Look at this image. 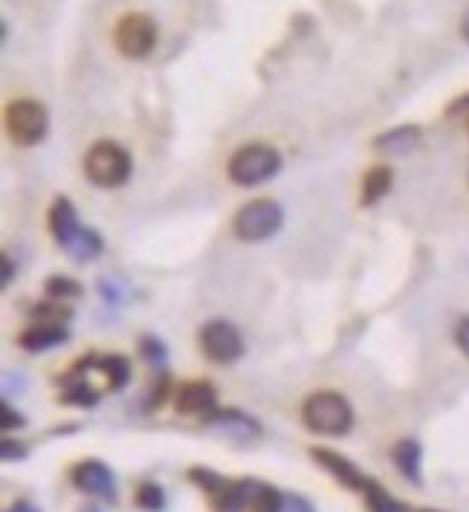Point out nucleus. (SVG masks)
<instances>
[{
  "label": "nucleus",
  "instance_id": "5701e85b",
  "mask_svg": "<svg viewBox=\"0 0 469 512\" xmlns=\"http://www.w3.org/2000/svg\"><path fill=\"white\" fill-rule=\"evenodd\" d=\"M166 492L160 484H142L137 489V507L145 512H163L166 510Z\"/></svg>",
  "mask_w": 469,
  "mask_h": 512
},
{
  "label": "nucleus",
  "instance_id": "7ed1b4c3",
  "mask_svg": "<svg viewBox=\"0 0 469 512\" xmlns=\"http://www.w3.org/2000/svg\"><path fill=\"white\" fill-rule=\"evenodd\" d=\"M84 174L99 189H116L131 177V154L116 142H96L84 157Z\"/></svg>",
  "mask_w": 469,
  "mask_h": 512
},
{
  "label": "nucleus",
  "instance_id": "423d86ee",
  "mask_svg": "<svg viewBox=\"0 0 469 512\" xmlns=\"http://www.w3.org/2000/svg\"><path fill=\"white\" fill-rule=\"evenodd\" d=\"M113 44L125 58H145L157 47V27H154V21L148 15L131 12L116 24Z\"/></svg>",
  "mask_w": 469,
  "mask_h": 512
},
{
  "label": "nucleus",
  "instance_id": "c756f323",
  "mask_svg": "<svg viewBox=\"0 0 469 512\" xmlns=\"http://www.w3.org/2000/svg\"><path fill=\"white\" fill-rule=\"evenodd\" d=\"M455 113H464V116H467V113H469V93H467V96H461L458 102H452V105H449V116H455Z\"/></svg>",
  "mask_w": 469,
  "mask_h": 512
},
{
  "label": "nucleus",
  "instance_id": "6e6552de",
  "mask_svg": "<svg viewBox=\"0 0 469 512\" xmlns=\"http://www.w3.org/2000/svg\"><path fill=\"white\" fill-rule=\"evenodd\" d=\"M203 423H206L209 432L221 434V437L235 440V443H255V440L264 437L261 423L255 417L244 414V411H238V408H218Z\"/></svg>",
  "mask_w": 469,
  "mask_h": 512
},
{
  "label": "nucleus",
  "instance_id": "f3484780",
  "mask_svg": "<svg viewBox=\"0 0 469 512\" xmlns=\"http://www.w3.org/2000/svg\"><path fill=\"white\" fill-rule=\"evenodd\" d=\"M391 168L388 165H374L365 180H362V206H374L380 197H386L388 189H391Z\"/></svg>",
  "mask_w": 469,
  "mask_h": 512
},
{
  "label": "nucleus",
  "instance_id": "b1692460",
  "mask_svg": "<svg viewBox=\"0 0 469 512\" xmlns=\"http://www.w3.org/2000/svg\"><path fill=\"white\" fill-rule=\"evenodd\" d=\"M139 351H142V359H145L148 365L166 368L168 348L163 339H157V336H142V339H139Z\"/></svg>",
  "mask_w": 469,
  "mask_h": 512
},
{
  "label": "nucleus",
  "instance_id": "0eeeda50",
  "mask_svg": "<svg viewBox=\"0 0 469 512\" xmlns=\"http://www.w3.org/2000/svg\"><path fill=\"white\" fill-rule=\"evenodd\" d=\"M200 348L203 353L218 362V365H232L244 356V339H241V330L232 322H223V319H215V322L203 324L200 330Z\"/></svg>",
  "mask_w": 469,
  "mask_h": 512
},
{
  "label": "nucleus",
  "instance_id": "a878e982",
  "mask_svg": "<svg viewBox=\"0 0 469 512\" xmlns=\"http://www.w3.org/2000/svg\"><path fill=\"white\" fill-rule=\"evenodd\" d=\"M0 458L6 460V463H12V460H27L29 449L21 443V440L3 437V440H0Z\"/></svg>",
  "mask_w": 469,
  "mask_h": 512
},
{
  "label": "nucleus",
  "instance_id": "cd10ccee",
  "mask_svg": "<svg viewBox=\"0 0 469 512\" xmlns=\"http://www.w3.org/2000/svg\"><path fill=\"white\" fill-rule=\"evenodd\" d=\"M284 512H316L302 495H284Z\"/></svg>",
  "mask_w": 469,
  "mask_h": 512
},
{
  "label": "nucleus",
  "instance_id": "473e14b6",
  "mask_svg": "<svg viewBox=\"0 0 469 512\" xmlns=\"http://www.w3.org/2000/svg\"><path fill=\"white\" fill-rule=\"evenodd\" d=\"M461 35H464V41H469V9L464 12V18H461Z\"/></svg>",
  "mask_w": 469,
  "mask_h": 512
},
{
  "label": "nucleus",
  "instance_id": "f257e3e1",
  "mask_svg": "<svg viewBox=\"0 0 469 512\" xmlns=\"http://www.w3.org/2000/svg\"><path fill=\"white\" fill-rule=\"evenodd\" d=\"M302 420L310 432L322 437H342L354 426V408L336 391H316L304 400Z\"/></svg>",
  "mask_w": 469,
  "mask_h": 512
},
{
  "label": "nucleus",
  "instance_id": "72a5a7b5",
  "mask_svg": "<svg viewBox=\"0 0 469 512\" xmlns=\"http://www.w3.org/2000/svg\"><path fill=\"white\" fill-rule=\"evenodd\" d=\"M79 512H102V510H99L96 504H84V507H82V510H79Z\"/></svg>",
  "mask_w": 469,
  "mask_h": 512
},
{
  "label": "nucleus",
  "instance_id": "4468645a",
  "mask_svg": "<svg viewBox=\"0 0 469 512\" xmlns=\"http://www.w3.org/2000/svg\"><path fill=\"white\" fill-rule=\"evenodd\" d=\"M391 460L409 484H423V446H420V440H412V437L400 440L391 452Z\"/></svg>",
  "mask_w": 469,
  "mask_h": 512
},
{
  "label": "nucleus",
  "instance_id": "bb28decb",
  "mask_svg": "<svg viewBox=\"0 0 469 512\" xmlns=\"http://www.w3.org/2000/svg\"><path fill=\"white\" fill-rule=\"evenodd\" d=\"M0 414H3V420H0V426L6 429V432H12V429H21V426H27V417L21 414V411H15L9 403H3L0 408Z\"/></svg>",
  "mask_w": 469,
  "mask_h": 512
},
{
  "label": "nucleus",
  "instance_id": "39448f33",
  "mask_svg": "<svg viewBox=\"0 0 469 512\" xmlns=\"http://www.w3.org/2000/svg\"><path fill=\"white\" fill-rule=\"evenodd\" d=\"M50 128V113L35 99L12 102L6 110V131L18 145H38Z\"/></svg>",
  "mask_w": 469,
  "mask_h": 512
},
{
  "label": "nucleus",
  "instance_id": "9d476101",
  "mask_svg": "<svg viewBox=\"0 0 469 512\" xmlns=\"http://www.w3.org/2000/svg\"><path fill=\"white\" fill-rule=\"evenodd\" d=\"M174 405L180 414H192V417H209L212 411H218V391L209 385V382H186L177 397Z\"/></svg>",
  "mask_w": 469,
  "mask_h": 512
},
{
  "label": "nucleus",
  "instance_id": "9b49d317",
  "mask_svg": "<svg viewBox=\"0 0 469 512\" xmlns=\"http://www.w3.org/2000/svg\"><path fill=\"white\" fill-rule=\"evenodd\" d=\"M310 458L316 460L328 475H333L339 484L348 486V489H354V492H362L365 484H368V478L359 472L351 460L342 458L339 452H331V449H310Z\"/></svg>",
  "mask_w": 469,
  "mask_h": 512
},
{
  "label": "nucleus",
  "instance_id": "f03ea898",
  "mask_svg": "<svg viewBox=\"0 0 469 512\" xmlns=\"http://www.w3.org/2000/svg\"><path fill=\"white\" fill-rule=\"evenodd\" d=\"M278 171H281V154L273 145H261V142L238 148L229 160V180L244 189L273 180Z\"/></svg>",
  "mask_w": 469,
  "mask_h": 512
},
{
  "label": "nucleus",
  "instance_id": "f8f14e48",
  "mask_svg": "<svg viewBox=\"0 0 469 512\" xmlns=\"http://www.w3.org/2000/svg\"><path fill=\"white\" fill-rule=\"evenodd\" d=\"M70 339V330L67 324H44V322H32L18 336V345L29 353H44L50 348H58Z\"/></svg>",
  "mask_w": 469,
  "mask_h": 512
},
{
  "label": "nucleus",
  "instance_id": "ddd939ff",
  "mask_svg": "<svg viewBox=\"0 0 469 512\" xmlns=\"http://www.w3.org/2000/svg\"><path fill=\"white\" fill-rule=\"evenodd\" d=\"M50 229H53V238H56L61 249H67L70 243L79 238V232L84 229L82 223H79V215H76V206H73L67 197H58L56 203H53Z\"/></svg>",
  "mask_w": 469,
  "mask_h": 512
},
{
  "label": "nucleus",
  "instance_id": "dca6fc26",
  "mask_svg": "<svg viewBox=\"0 0 469 512\" xmlns=\"http://www.w3.org/2000/svg\"><path fill=\"white\" fill-rule=\"evenodd\" d=\"M93 365L108 382V391H122L131 382V362L125 356H93Z\"/></svg>",
  "mask_w": 469,
  "mask_h": 512
},
{
  "label": "nucleus",
  "instance_id": "c85d7f7f",
  "mask_svg": "<svg viewBox=\"0 0 469 512\" xmlns=\"http://www.w3.org/2000/svg\"><path fill=\"white\" fill-rule=\"evenodd\" d=\"M455 342H458V348L464 356H469V316H464L458 327H455Z\"/></svg>",
  "mask_w": 469,
  "mask_h": 512
},
{
  "label": "nucleus",
  "instance_id": "412c9836",
  "mask_svg": "<svg viewBox=\"0 0 469 512\" xmlns=\"http://www.w3.org/2000/svg\"><path fill=\"white\" fill-rule=\"evenodd\" d=\"M249 512H284V495L278 492L276 486L258 484Z\"/></svg>",
  "mask_w": 469,
  "mask_h": 512
},
{
  "label": "nucleus",
  "instance_id": "2eb2a0df",
  "mask_svg": "<svg viewBox=\"0 0 469 512\" xmlns=\"http://www.w3.org/2000/svg\"><path fill=\"white\" fill-rule=\"evenodd\" d=\"M417 142H420V128L417 125H403V128H394L388 134L377 136L374 148L386 151V154H409V151L417 148Z\"/></svg>",
  "mask_w": 469,
  "mask_h": 512
},
{
  "label": "nucleus",
  "instance_id": "6ab92c4d",
  "mask_svg": "<svg viewBox=\"0 0 469 512\" xmlns=\"http://www.w3.org/2000/svg\"><path fill=\"white\" fill-rule=\"evenodd\" d=\"M362 498H365L368 512H409L406 504H400L397 498H391L386 489L377 484V481H371V478H368V484L362 489Z\"/></svg>",
  "mask_w": 469,
  "mask_h": 512
},
{
  "label": "nucleus",
  "instance_id": "f704fd0d",
  "mask_svg": "<svg viewBox=\"0 0 469 512\" xmlns=\"http://www.w3.org/2000/svg\"><path fill=\"white\" fill-rule=\"evenodd\" d=\"M420 512H443V510H420Z\"/></svg>",
  "mask_w": 469,
  "mask_h": 512
},
{
  "label": "nucleus",
  "instance_id": "7c9ffc66",
  "mask_svg": "<svg viewBox=\"0 0 469 512\" xmlns=\"http://www.w3.org/2000/svg\"><path fill=\"white\" fill-rule=\"evenodd\" d=\"M9 281H12V258L9 255H3V287H9Z\"/></svg>",
  "mask_w": 469,
  "mask_h": 512
},
{
  "label": "nucleus",
  "instance_id": "c9c22d12",
  "mask_svg": "<svg viewBox=\"0 0 469 512\" xmlns=\"http://www.w3.org/2000/svg\"><path fill=\"white\" fill-rule=\"evenodd\" d=\"M467 134H469V113H467Z\"/></svg>",
  "mask_w": 469,
  "mask_h": 512
},
{
  "label": "nucleus",
  "instance_id": "20e7f679",
  "mask_svg": "<svg viewBox=\"0 0 469 512\" xmlns=\"http://www.w3.org/2000/svg\"><path fill=\"white\" fill-rule=\"evenodd\" d=\"M281 223H284V209L270 197H258V200H249L247 206L235 215L232 226L241 241L258 243L273 238L281 229Z\"/></svg>",
  "mask_w": 469,
  "mask_h": 512
},
{
  "label": "nucleus",
  "instance_id": "1a4fd4ad",
  "mask_svg": "<svg viewBox=\"0 0 469 512\" xmlns=\"http://www.w3.org/2000/svg\"><path fill=\"white\" fill-rule=\"evenodd\" d=\"M73 484L82 489L84 495L102 498V501H116V478H113L111 466L102 460H82L73 469Z\"/></svg>",
  "mask_w": 469,
  "mask_h": 512
},
{
  "label": "nucleus",
  "instance_id": "aec40b11",
  "mask_svg": "<svg viewBox=\"0 0 469 512\" xmlns=\"http://www.w3.org/2000/svg\"><path fill=\"white\" fill-rule=\"evenodd\" d=\"M32 319L44 324H67L73 319V310H70L67 301L50 298V301H41L38 307H32Z\"/></svg>",
  "mask_w": 469,
  "mask_h": 512
},
{
  "label": "nucleus",
  "instance_id": "2f4dec72",
  "mask_svg": "<svg viewBox=\"0 0 469 512\" xmlns=\"http://www.w3.org/2000/svg\"><path fill=\"white\" fill-rule=\"evenodd\" d=\"M9 512H38V510H35V507H32L29 501H18V504H15V507H12Z\"/></svg>",
  "mask_w": 469,
  "mask_h": 512
},
{
  "label": "nucleus",
  "instance_id": "a211bd4d",
  "mask_svg": "<svg viewBox=\"0 0 469 512\" xmlns=\"http://www.w3.org/2000/svg\"><path fill=\"white\" fill-rule=\"evenodd\" d=\"M102 249H105V243L99 238V232L96 229H90V226H84L82 232H79V238L70 243L64 252L73 258V261H93V258H99L102 255Z\"/></svg>",
  "mask_w": 469,
  "mask_h": 512
},
{
  "label": "nucleus",
  "instance_id": "4be33fe9",
  "mask_svg": "<svg viewBox=\"0 0 469 512\" xmlns=\"http://www.w3.org/2000/svg\"><path fill=\"white\" fill-rule=\"evenodd\" d=\"M189 481L200 486V489H203V492H206L209 498H215L218 492H223V486L229 484V481H226L223 475L212 472L209 466H192V469H189Z\"/></svg>",
  "mask_w": 469,
  "mask_h": 512
},
{
  "label": "nucleus",
  "instance_id": "393cba45",
  "mask_svg": "<svg viewBox=\"0 0 469 512\" xmlns=\"http://www.w3.org/2000/svg\"><path fill=\"white\" fill-rule=\"evenodd\" d=\"M47 296L56 298V301H70V298L82 296V284L67 278V275H53L47 281Z\"/></svg>",
  "mask_w": 469,
  "mask_h": 512
}]
</instances>
